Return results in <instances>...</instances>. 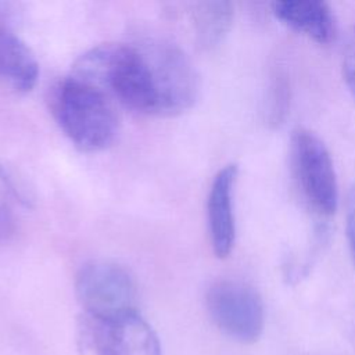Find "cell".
I'll use <instances>...</instances> for the list:
<instances>
[{
    "instance_id": "cell-1",
    "label": "cell",
    "mask_w": 355,
    "mask_h": 355,
    "mask_svg": "<svg viewBox=\"0 0 355 355\" xmlns=\"http://www.w3.org/2000/svg\"><path fill=\"white\" fill-rule=\"evenodd\" d=\"M71 75L140 115L184 112L200 93V76L189 57L164 40L98 44L75 61Z\"/></svg>"
},
{
    "instance_id": "cell-2",
    "label": "cell",
    "mask_w": 355,
    "mask_h": 355,
    "mask_svg": "<svg viewBox=\"0 0 355 355\" xmlns=\"http://www.w3.org/2000/svg\"><path fill=\"white\" fill-rule=\"evenodd\" d=\"M50 107L60 129L82 151H103L118 136L115 104L101 90L73 75L53 86Z\"/></svg>"
},
{
    "instance_id": "cell-3",
    "label": "cell",
    "mask_w": 355,
    "mask_h": 355,
    "mask_svg": "<svg viewBox=\"0 0 355 355\" xmlns=\"http://www.w3.org/2000/svg\"><path fill=\"white\" fill-rule=\"evenodd\" d=\"M75 337L79 355H162L157 333L137 311L116 316L82 312Z\"/></svg>"
},
{
    "instance_id": "cell-4",
    "label": "cell",
    "mask_w": 355,
    "mask_h": 355,
    "mask_svg": "<svg viewBox=\"0 0 355 355\" xmlns=\"http://www.w3.org/2000/svg\"><path fill=\"white\" fill-rule=\"evenodd\" d=\"M290 164L308 205L322 216L334 214L338 202V184L324 141L306 128L294 129L290 137Z\"/></svg>"
},
{
    "instance_id": "cell-5",
    "label": "cell",
    "mask_w": 355,
    "mask_h": 355,
    "mask_svg": "<svg viewBox=\"0 0 355 355\" xmlns=\"http://www.w3.org/2000/svg\"><path fill=\"white\" fill-rule=\"evenodd\" d=\"M207 312L214 324L229 338L252 344L265 326V306L261 294L251 284L236 279H220L205 294Z\"/></svg>"
},
{
    "instance_id": "cell-6",
    "label": "cell",
    "mask_w": 355,
    "mask_h": 355,
    "mask_svg": "<svg viewBox=\"0 0 355 355\" xmlns=\"http://www.w3.org/2000/svg\"><path fill=\"white\" fill-rule=\"evenodd\" d=\"M82 312L116 316L136 309V284L130 273L110 259H92L80 266L75 279Z\"/></svg>"
},
{
    "instance_id": "cell-7",
    "label": "cell",
    "mask_w": 355,
    "mask_h": 355,
    "mask_svg": "<svg viewBox=\"0 0 355 355\" xmlns=\"http://www.w3.org/2000/svg\"><path fill=\"white\" fill-rule=\"evenodd\" d=\"M237 173L236 164L222 166L212 179L207 198L209 241L218 258L229 257L236 241L234 187Z\"/></svg>"
},
{
    "instance_id": "cell-8",
    "label": "cell",
    "mask_w": 355,
    "mask_h": 355,
    "mask_svg": "<svg viewBox=\"0 0 355 355\" xmlns=\"http://www.w3.org/2000/svg\"><path fill=\"white\" fill-rule=\"evenodd\" d=\"M276 18L319 43H330L337 33V21L329 3L323 0H276Z\"/></svg>"
},
{
    "instance_id": "cell-9",
    "label": "cell",
    "mask_w": 355,
    "mask_h": 355,
    "mask_svg": "<svg viewBox=\"0 0 355 355\" xmlns=\"http://www.w3.org/2000/svg\"><path fill=\"white\" fill-rule=\"evenodd\" d=\"M39 64L32 50L15 35L0 28V85L28 93L36 85Z\"/></svg>"
},
{
    "instance_id": "cell-10",
    "label": "cell",
    "mask_w": 355,
    "mask_h": 355,
    "mask_svg": "<svg viewBox=\"0 0 355 355\" xmlns=\"http://www.w3.org/2000/svg\"><path fill=\"white\" fill-rule=\"evenodd\" d=\"M234 15L233 4L229 1H201L191 11L196 40L202 49L218 46L232 26Z\"/></svg>"
},
{
    "instance_id": "cell-11",
    "label": "cell",
    "mask_w": 355,
    "mask_h": 355,
    "mask_svg": "<svg viewBox=\"0 0 355 355\" xmlns=\"http://www.w3.org/2000/svg\"><path fill=\"white\" fill-rule=\"evenodd\" d=\"M343 78L352 97L355 98V25L347 35L341 55Z\"/></svg>"
},
{
    "instance_id": "cell-12",
    "label": "cell",
    "mask_w": 355,
    "mask_h": 355,
    "mask_svg": "<svg viewBox=\"0 0 355 355\" xmlns=\"http://www.w3.org/2000/svg\"><path fill=\"white\" fill-rule=\"evenodd\" d=\"M0 186L11 198L18 201L19 204H24V205L28 204V198L24 193V189L19 186L14 173L4 165L1 159H0Z\"/></svg>"
},
{
    "instance_id": "cell-13",
    "label": "cell",
    "mask_w": 355,
    "mask_h": 355,
    "mask_svg": "<svg viewBox=\"0 0 355 355\" xmlns=\"http://www.w3.org/2000/svg\"><path fill=\"white\" fill-rule=\"evenodd\" d=\"M345 232L348 245L355 261V191L354 189L349 190L348 202H347V219H345Z\"/></svg>"
},
{
    "instance_id": "cell-14",
    "label": "cell",
    "mask_w": 355,
    "mask_h": 355,
    "mask_svg": "<svg viewBox=\"0 0 355 355\" xmlns=\"http://www.w3.org/2000/svg\"><path fill=\"white\" fill-rule=\"evenodd\" d=\"M15 232V220L8 205L0 200V243L7 241Z\"/></svg>"
},
{
    "instance_id": "cell-15",
    "label": "cell",
    "mask_w": 355,
    "mask_h": 355,
    "mask_svg": "<svg viewBox=\"0 0 355 355\" xmlns=\"http://www.w3.org/2000/svg\"><path fill=\"white\" fill-rule=\"evenodd\" d=\"M354 186H355V184H354Z\"/></svg>"
}]
</instances>
